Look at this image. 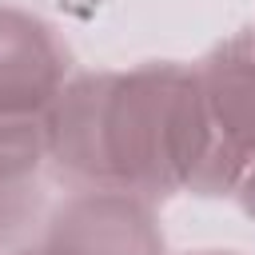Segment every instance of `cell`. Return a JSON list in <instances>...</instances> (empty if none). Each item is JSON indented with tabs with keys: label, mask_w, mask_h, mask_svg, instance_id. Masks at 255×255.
Returning a JSON list of instances; mask_svg holds the SVG:
<instances>
[{
	"label": "cell",
	"mask_w": 255,
	"mask_h": 255,
	"mask_svg": "<svg viewBox=\"0 0 255 255\" xmlns=\"http://www.w3.org/2000/svg\"><path fill=\"white\" fill-rule=\"evenodd\" d=\"M44 147L72 191L143 203L191 191L211 155L199 76L171 60L72 76L44 116Z\"/></svg>",
	"instance_id": "obj_1"
},
{
	"label": "cell",
	"mask_w": 255,
	"mask_h": 255,
	"mask_svg": "<svg viewBox=\"0 0 255 255\" xmlns=\"http://www.w3.org/2000/svg\"><path fill=\"white\" fill-rule=\"evenodd\" d=\"M203 116L211 131V155L191 187L195 195H227L255 163V32H235L215 44L199 64Z\"/></svg>",
	"instance_id": "obj_2"
},
{
	"label": "cell",
	"mask_w": 255,
	"mask_h": 255,
	"mask_svg": "<svg viewBox=\"0 0 255 255\" xmlns=\"http://www.w3.org/2000/svg\"><path fill=\"white\" fill-rule=\"evenodd\" d=\"M4 255H163V231L151 203L116 191H76L44 231Z\"/></svg>",
	"instance_id": "obj_3"
},
{
	"label": "cell",
	"mask_w": 255,
	"mask_h": 255,
	"mask_svg": "<svg viewBox=\"0 0 255 255\" xmlns=\"http://www.w3.org/2000/svg\"><path fill=\"white\" fill-rule=\"evenodd\" d=\"M68 68L72 56L48 20L0 4V120H44Z\"/></svg>",
	"instance_id": "obj_4"
},
{
	"label": "cell",
	"mask_w": 255,
	"mask_h": 255,
	"mask_svg": "<svg viewBox=\"0 0 255 255\" xmlns=\"http://www.w3.org/2000/svg\"><path fill=\"white\" fill-rule=\"evenodd\" d=\"M44 167V120H0V255L28 231L40 211Z\"/></svg>",
	"instance_id": "obj_5"
},
{
	"label": "cell",
	"mask_w": 255,
	"mask_h": 255,
	"mask_svg": "<svg viewBox=\"0 0 255 255\" xmlns=\"http://www.w3.org/2000/svg\"><path fill=\"white\" fill-rule=\"evenodd\" d=\"M235 195H239V207L255 219V163L243 171V179H239V187H235Z\"/></svg>",
	"instance_id": "obj_6"
},
{
	"label": "cell",
	"mask_w": 255,
	"mask_h": 255,
	"mask_svg": "<svg viewBox=\"0 0 255 255\" xmlns=\"http://www.w3.org/2000/svg\"><path fill=\"white\" fill-rule=\"evenodd\" d=\"M187 255H239V251H187Z\"/></svg>",
	"instance_id": "obj_7"
},
{
	"label": "cell",
	"mask_w": 255,
	"mask_h": 255,
	"mask_svg": "<svg viewBox=\"0 0 255 255\" xmlns=\"http://www.w3.org/2000/svg\"><path fill=\"white\" fill-rule=\"evenodd\" d=\"M251 32H255V28H251Z\"/></svg>",
	"instance_id": "obj_8"
}]
</instances>
